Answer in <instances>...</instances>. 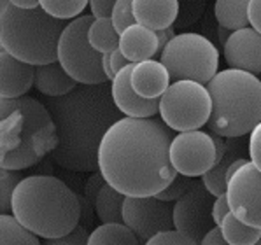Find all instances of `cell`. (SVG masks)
Returning <instances> with one entry per match:
<instances>
[{
	"mask_svg": "<svg viewBox=\"0 0 261 245\" xmlns=\"http://www.w3.org/2000/svg\"><path fill=\"white\" fill-rule=\"evenodd\" d=\"M144 245H198V242H195L193 238L177 230H168L154 235Z\"/></svg>",
	"mask_w": 261,
	"mask_h": 245,
	"instance_id": "obj_33",
	"label": "cell"
},
{
	"mask_svg": "<svg viewBox=\"0 0 261 245\" xmlns=\"http://www.w3.org/2000/svg\"><path fill=\"white\" fill-rule=\"evenodd\" d=\"M9 0H0V14H2L4 13V11H6L7 9V6H9Z\"/></svg>",
	"mask_w": 261,
	"mask_h": 245,
	"instance_id": "obj_45",
	"label": "cell"
},
{
	"mask_svg": "<svg viewBox=\"0 0 261 245\" xmlns=\"http://www.w3.org/2000/svg\"><path fill=\"white\" fill-rule=\"evenodd\" d=\"M170 74L168 68L160 60H144V62L134 63L132 68V88L135 93L142 98L154 100L160 98L170 86Z\"/></svg>",
	"mask_w": 261,
	"mask_h": 245,
	"instance_id": "obj_17",
	"label": "cell"
},
{
	"mask_svg": "<svg viewBox=\"0 0 261 245\" xmlns=\"http://www.w3.org/2000/svg\"><path fill=\"white\" fill-rule=\"evenodd\" d=\"M191 186V177H186V175L182 174H177L174 179H172V182L168 184L165 189H162L158 193V195H154L158 200H162V202H177L180 196L184 195V193L188 191V187Z\"/></svg>",
	"mask_w": 261,
	"mask_h": 245,
	"instance_id": "obj_31",
	"label": "cell"
},
{
	"mask_svg": "<svg viewBox=\"0 0 261 245\" xmlns=\"http://www.w3.org/2000/svg\"><path fill=\"white\" fill-rule=\"evenodd\" d=\"M47 107L56 126V165L72 172L98 170V147L103 135L123 114L114 105L111 84H77L63 96H47Z\"/></svg>",
	"mask_w": 261,
	"mask_h": 245,
	"instance_id": "obj_2",
	"label": "cell"
},
{
	"mask_svg": "<svg viewBox=\"0 0 261 245\" xmlns=\"http://www.w3.org/2000/svg\"><path fill=\"white\" fill-rule=\"evenodd\" d=\"M247 18H249V26L254 28L256 32L261 34V0H249Z\"/></svg>",
	"mask_w": 261,
	"mask_h": 245,
	"instance_id": "obj_36",
	"label": "cell"
},
{
	"mask_svg": "<svg viewBox=\"0 0 261 245\" xmlns=\"http://www.w3.org/2000/svg\"><path fill=\"white\" fill-rule=\"evenodd\" d=\"M56 126L47 107L32 96L0 98V168L25 170L53 154Z\"/></svg>",
	"mask_w": 261,
	"mask_h": 245,
	"instance_id": "obj_3",
	"label": "cell"
},
{
	"mask_svg": "<svg viewBox=\"0 0 261 245\" xmlns=\"http://www.w3.org/2000/svg\"><path fill=\"white\" fill-rule=\"evenodd\" d=\"M123 224L144 245L158 233L174 230V207L156 196H124Z\"/></svg>",
	"mask_w": 261,
	"mask_h": 245,
	"instance_id": "obj_11",
	"label": "cell"
},
{
	"mask_svg": "<svg viewBox=\"0 0 261 245\" xmlns=\"http://www.w3.org/2000/svg\"><path fill=\"white\" fill-rule=\"evenodd\" d=\"M23 179L21 170L0 168V215L13 212V193Z\"/></svg>",
	"mask_w": 261,
	"mask_h": 245,
	"instance_id": "obj_29",
	"label": "cell"
},
{
	"mask_svg": "<svg viewBox=\"0 0 261 245\" xmlns=\"http://www.w3.org/2000/svg\"><path fill=\"white\" fill-rule=\"evenodd\" d=\"M160 62L168 68L172 81L191 79L207 86L218 74L219 51L205 35L186 32L177 34L163 47Z\"/></svg>",
	"mask_w": 261,
	"mask_h": 245,
	"instance_id": "obj_7",
	"label": "cell"
},
{
	"mask_svg": "<svg viewBox=\"0 0 261 245\" xmlns=\"http://www.w3.org/2000/svg\"><path fill=\"white\" fill-rule=\"evenodd\" d=\"M198 245H228V242L223 238V235H221L219 226H216L214 230H211L205 236H203L202 242Z\"/></svg>",
	"mask_w": 261,
	"mask_h": 245,
	"instance_id": "obj_40",
	"label": "cell"
},
{
	"mask_svg": "<svg viewBox=\"0 0 261 245\" xmlns=\"http://www.w3.org/2000/svg\"><path fill=\"white\" fill-rule=\"evenodd\" d=\"M226 200L237 219L261 230V172L251 159L228 180Z\"/></svg>",
	"mask_w": 261,
	"mask_h": 245,
	"instance_id": "obj_13",
	"label": "cell"
},
{
	"mask_svg": "<svg viewBox=\"0 0 261 245\" xmlns=\"http://www.w3.org/2000/svg\"><path fill=\"white\" fill-rule=\"evenodd\" d=\"M88 41L98 53H112L119 46V34L111 18H95L88 28Z\"/></svg>",
	"mask_w": 261,
	"mask_h": 245,
	"instance_id": "obj_26",
	"label": "cell"
},
{
	"mask_svg": "<svg viewBox=\"0 0 261 245\" xmlns=\"http://www.w3.org/2000/svg\"><path fill=\"white\" fill-rule=\"evenodd\" d=\"M247 6L249 0H216L214 16L219 26L228 28L231 32L249 26Z\"/></svg>",
	"mask_w": 261,
	"mask_h": 245,
	"instance_id": "obj_24",
	"label": "cell"
},
{
	"mask_svg": "<svg viewBox=\"0 0 261 245\" xmlns=\"http://www.w3.org/2000/svg\"><path fill=\"white\" fill-rule=\"evenodd\" d=\"M90 0H39V6L58 19H74L88 7Z\"/></svg>",
	"mask_w": 261,
	"mask_h": 245,
	"instance_id": "obj_28",
	"label": "cell"
},
{
	"mask_svg": "<svg viewBox=\"0 0 261 245\" xmlns=\"http://www.w3.org/2000/svg\"><path fill=\"white\" fill-rule=\"evenodd\" d=\"M247 151H249V159L256 165V168L261 172V121L256 124L249 133V142H247Z\"/></svg>",
	"mask_w": 261,
	"mask_h": 245,
	"instance_id": "obj_34",
	"label": "cell"
},
{
	"mask_svg": "<svg viewBox=\"0 0 261 245\" xmlns=\"http://www.w3.org/2000/svg\"><path fill=\"white\" fill-rule=\"evenodd\" d=\"M109 60H111V68H112V72H114V75L118 74L121 68H124L126 65H130L128 58L119 49H114L112 53H109Z\"/></svg>",
	"mask_w": 261,
	"mask_h": 245,
	"instance_id": "obj_39",
	"label": "cell"
},
{
	"mask_svg": "<svg viewBox=\"0 0 261 245\" xmlns=\"http://www.w3.org/2000/svg\"><path fill=\"white\" fill-rule=\"evenodd\" d=\"M34 86L44 96H63L70 93L77 83L67 74V70L58 62L35 67Z\"/></svg>",
	"mask_w": 261,
	"mask_h": 245,
	"instance_id": "obj_20",
	"label": "cell"
},
{
	"mask_svg": "<svg viewBox=\"0 0 261 245\" xmlns=\"http://www.w3.org/2000/svg\"><path fill=\"white\" fill-rule=\"evenodd\" d=\"M132 2H134V0H116L114 7H112L111 21L118 34H121L126 26L137 23L134 16V9H132Z\"/></svg>",
	"mask_w": 261,
	"mask_h": 245,
	"instance_id": "obj_30",
	"label": "cell"
},
{
	"mask_svg": "<svg viewBox=\"0 0 261 245\" xmlns=\"http://www.w3.org/2000/svg\"><path fill=\"white\" fill-rule=\"evenodd\" d=\"M175 35H177V34L174 32V26H168V28H165V30H158V32H156V37H158V46H160V53H162L163 47H165L167 44L175 37Z\"/></svg>",
	"mask_w": 261,
	"mask_h": 245,
	"instance_id": "obj_41",
	"label": "cell"
},
{
	"mask_svg": "<svg viewBox=\"0 0 261 245\" xmlns=\"http://www.w3.org/2000/svg\"><path fill=\"white\" fill-rule=\"evenodd\" d=\"M212 112V98L207 86L198 81L182 79L172 81L160 96L158 114L170 130L191 131L202 130Z\"/></svg>",
	"mask_w": 261,
	"mask_h": 245,
	"instance_id": "obj_8",
	"label": "cell"
},
{
	"mask_svg": "<svg viewBox=\"0 0 261 245\" xmlns=\"http://www.w3.org/2000/svg\"><path fill=\"white\" fill-rule=\"evenodd\" d=\"M103 177H102V174H95L93 177H91L90 180H88V184H86V200L90 203H93L95 205V200H96V195H98V191H100V187L103 186Z\"/></svg>",
	"mask_w": 261,
	"mask_h": 245,
	"instance_id": "obj_38",
	"label": "cell"
},
{
	"mask_svg": "<svg viewBox=\"0 0 261 245\" xmlns=\"http://www.w3.org/2000/svg\"><path fill=\"white\" fill-rule=\"evenodd\" d=\"M230 212V207H228V200H226V195H221L218 198L214 200V205H212V217H214V223L216 226H219L223 223L224 215Z\"/></svg>",
	"mask_w": 261,
	"mask_h": 245,
	"instance_id": "obj_37",
	"label": "cell"
},
{
	"mask_svg": "<svg viewBox=\"0 0 261 245\" xmlns=\"http://www.w3.org/2000/svg\"><path fill=\"white\" fill-rule=\"evenodd\" d=\"M223 56L230 68L261 74V34L251 26L233 30L223 46Z\"/></svg>",
	"mask_w": 261,
	"mask_h": 245,
	"instance_id": "obj_14",
	"label": "cell"
},
{
	"mask_svg": "<svg viewBox=\"0 0 261 245\" xmlns=\"http://www.w3.org/2000/svg\"><path fill=\"white\" fill-rule=\"evenodd\" d=\"M67 23L42 7L21 9L13 4L0 14V46L14 58L37 67L58 62V41Z\"/></svg>",
	"mask_w": 261,
	"mask_h": 245,
	"instance_id": "obj_6",
	"label": "cell"
},
{
	"mask_svg": "<svg viewBox=\"0 0 261 245\" xmlns=\"http://www.w3.org/2000/svg\"><path fill=\"white\" fill-rule=\"evenodd\" d=\"M135 21L151 30H165L174 25L179 14V0H134Z\"/></svg>",
	"mask_w": 261,
	"mask_h": 245,
	"instance_id": "obj_19",
	"label": "cell"
},
{
	"mask_svg": "<svg viewBox=\"0 0 261 245\" xmlns=\"http://www.w3.org/2000/svg\"><path fill=\"white\" fill-rule=\"evenodd\" d=\"M212 98L208 130L224 139H240L261 121V79L239 68L219 70L208 81Z\"/></svg>",
	"mask_w": 261,
	"mask_h": 245,
	"instance_id": "obj_5",
	"label": "cell"
},
{
	"mask_svg": "<svg viewBox=\"0 0 261 245\" xmlns=\"http://www.w3.org/2000/svg\"><path fill=\"white\" fill-rule=\"evenodd\" d=\"M88 245H140L135 233L123 223L100 224L90 233Z\"/></svg>",
	"mask_w": 261,
	"mask_h": 245,
	"instance_id": "obj_23",
	"label": "cell"
},
{
	"mask_svg": "<svg viewBox=\"0 0 261 245\" xmlns=\"http://www.w3.org/2000/svg\"><path fill=\"white\" fill-rule=\"evenodd\" d=\"M214 200L216 196L208 193L202 179L191 180L188 191L174 203V230L200 243L203 236L216 228L212 217Z\"/></svg>",
	"mask_w": 261,
	"mask_h": 245,
	"instance_id": "obj_10",
	"label": "cell"
},
{
	"mask_svg": "<svg viewBox=\"0 0 261 245\" xmlns=\"http://www.w3.org/2000/svg\"><path fill=\"white\" fill-rule=\"evenodd\" d=\"M0 245H41L39 236L28 231L11 214L0 215Z\"/></svg>",
	"mask_w": 261,
	"mask_h": 245,
	"instance_id": "obj_27",
	"label": "cell"
},
{
	"mask_svg": "<svg viewBox=\"0 0 261 245\" xmlns=\"http://www.w3.org/2000/svg\"><path fill=\"white\" fill-rule=\"evenodd\" d=\"M230 34H231V30H228V28H223V26H219V28H218V35H219L221 46H224V44H226L228 37H230Z\"/></svg>",
	"mask_w": 261,
	"mask_h": 245,
	"instance_id": "obj_44",
	"label": "cell"
},
{
	"mask_svg": "<svg viewBox=\"0 0 261 245\" xmlns=\"http://www.w3.org/2000/svg\"><path fill=\"white\" fill-rule=\"evenodd\" d=\"M13 6L16 7H21V9H37L39 6V0H9Z\"/></svg>",
	"mask_w": 261,
	"mask_h": 245,
	"instance_id": "obj_42",
	"label": "cell"
},
{
	"mask_svg": "<svg viewBox=\"0 0 261 245\" xmlns=\"http://www.w3.org/2000/svg\"><path fill=\"white\" fill-rule=\"evenodd\" d=\"M242 146H240V139H228L226 140V152H224L223 159L219 163H216L207 174L202 175V182L207 187L211 195H214L216 198L221 195H226V184H228V168L230 165L239 158H244Z\"/></svg>",
	"mask_w": 261,
	"mask_h": 245,
	"instance_id": "obj_21",
	"label": "cell"
},
{
	"mask_svg": "<svg viewBox=\"0 0 261 245\" xmlns=\"http://www.w3.org/2000/svg\"><path fill=\"white\" fill-rule=\"evenodd\" d=\"M219 230L228 245H252L261 238L259 228L249 226V224L242 223L231 212H228L224 215L223 223L219 224Z\"/></svg>",
	"mask_w": 261,
	"mask_h": 245,
	"instance_id": "obj_25",
	"label": "cell"
},
{
	"mask_svg": "<svg viewBox=\"0 0 261 245\" xmlns=\"http://www.w3.org/2000/svg\"><path fill=\"white\" fill-rule=\"evenodd\" d=\"M116 0H90V9L93 18H111V11Z\"/></svg>",
	"mask_w": 261,
	"mask_h": 245,
	"instance_id": "obj_35",
	"label": "cell"
},
{
	"mask_svg": "<svg viewBox=\"0 0 261 245\" xmlns=\"http://www.w3.org/2000/svg\"><path fill=\"white\" fill-rule=\"evenodd\" d=\"M35 67L0 51V98L25 96L34 86Z\"/></svg>",
	"mask_w": 261,
	"mask_h": 245,
	"instance_id": "obj_16",
	"label": "cell"
},
{
	"mask_svg": "<svg viewBox=\"0 0 261 245\" xmlns=\"http://www.w3.org/2000/svg\"><path fill=\"white\" fill-rule=\"evenodd\" d=\"M93 14H81L70 19L63 28L58 41V63L77 84H103L107 75L102 68V53L91 47L88 28Z\"/></svg>",
	"mask_w": 261,
	"mask_h": 245,
	"instance_id": "obj_9",
	"label": "cell"
},
{
	"mask_svg": "<svg viewBox=\"0 0 261 245\" xmlns=\"http://www.w3.org/2000/svg\"><path fill=\"white\" fill-rule=\"evenodd\" d=\"M252 245H261V238L258 240V242H256V243H252Z\"/></svg>",
	"mask_w": 261,
	"mask_h": 245,
	"instance_id": "obj_46",
	"label": "cell"
},
{
	"mask_svg": "<svg viewBox=\"0 0 261 245\" xmlns=\"http://www.w3.org/2000/svg\"><path fill=\"white\" fill-rule=\"evenodd\" d=\"M132 68L134 63L121 68L111 81V95L114 105L126 118H152L158 114L160 98L147 100L135 93L132 88Z\"/></svg>",
	"mask_w": 261,
	"mask_h": 245,
	"instance_id": "obj_15",
	"label": "cell"
},
{
	"mask_svg": "<svg viewBox=\"0 0 261 245\" xmlns=\"http://www.w3.org/2000/svg\"><path fill=\"white\" fill-rule=\"evenodd\" d=\"M170 142V128L163 121L123 116L100 142L98 172L124 196H154L177 175Z\"/></svg>",
	"mask_w": 261,
	"mask_h": 245,
	"instance_id": "obj_1",
	"label": "cell"
},
{
	"mask_svg": "<svg viewBox=\"0 0 261 245\" xmlns=\"http://www.w3.org/2000/svg\"><path fill=\"white\" fill-rule=\"evenodd\" d=\"M102 68H103V74L107 75V79L112 81V79H114V72H112V68H111L109 53H103V56H102Z\"/></svg>",
	"mask_w": 261,
	"mask_h": 245,
	"instance_id": "obj_43",
	"label": "cell"
},
{
	"mask_svg": "<svg viewBox=\"0 0 261 245\" xmlns=\"http://www.w3.org/2000/svg\"><path fill=\"white\" fill-rule=\"evenodd\" d=\"M118 49L126 56L130 63H139L144 60L154 58L156 55H160L156 32L140 25V23H134L119 34Z\"/></svg>",
	"mask_w": 261,
	"mask_h": 245,
	"instance_id": "obj_18",
	"label": "cell"
},
{
	"mask_svg": "<svg viewBox=\"0 0 261 245\" xmlns=\"http://www.w3.org/2000/svg\"><path fill=\"white\" fill-rule=\"evenodd\" d=\"M88 238H90V233H88L86 226L77 224L74 230L63 236L44 238L42 245H88Z\"/></svg>",
	"mask_w": 261,
	"mask_h": 245,
	"instance_id": "obj_32",
	"label": "cell"
},
{
	"mask_svg": "<svg viewBox=\"0 0 261 245\" xmlns=\"http://www.w3.org/2000/svg\"><path fill=\"white\" fill-rule=\"evenodd\" d=\"M170 163L177 174L186 177H202L216 165V146L212 135L203 130H191L172 137Z\"/></svg>",
	"mask_w": 261,
	"mask_h": 245,
	"instance_id": "obj_12",
	"label": "cell"
},
{
	"mask_svg": "<svg viewBox=\"0 0 261 245\" xmlns=\"http://www.w3.org/2000/svg\"><path fill=\"white\" fill-rule=\"evenodd\" d=\"M123 203L124 195L116 191L111 184L103 182V186L100 187L98 195H96L93 207L102 224L123 223Z\"/></svg>",
	"mask_w": 261,
	"mask_h": 245,
	"instance_id": "obj_22",
	"label": "cell"
},
{
	"mask_svg": "<svg viewBox=\"0 0 261 245\" xmlns=\"http://www.w3.org/2000/svg\"><path fill=\"white\" fill-rule=\"evenodd\" d=\"M13 215L42 238L70 233L81 221L79 196L53 175H30L13 193Z\"/></svg>",
	"mask_w": 261,
	"mask_h": 245,
	"instance_id": "obj_4",
	"label": "cell"
}]
</instances>
